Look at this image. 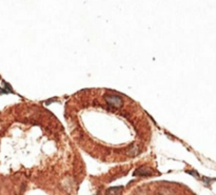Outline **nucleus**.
<instances>
[{
    "mask_svg": "<svg viewBox=\"0 0 216 195\" xmlns=\"http://www.w3.org/2000/svg\"><path fill=\"white\" fill-rule=\"evenodd\" d=\"M105 100L108 101L109 105L113 107H120L123 103L122 98L116 94H108L105 96Z\"/></svg>",
    "mask_w": 216,
    "mask_h": 195,
    "instance_id": "nucleus-1",
    "label": "nucleus"
},
{
    "mask_svg": "<svg viewBox=\"0 0 216 195\" xmlns=\"http://www.w3.org/2000/svg\"><path fill=\"white\" fill-rule=\"evenodd\" d=\"M152 173H153V170H152V169H150L149 167H146V166H143V167L136 169L135 172H134V175H135V176H149V175H152Z\"/></svg>",
    "mask_w": 216,
    "mask_h": 195,
    "instance_id": "nucleus-2",
    "label": "nucleus"
},
{
    "mask_svg": "<svg viewBox=\"0 0 216 195\" xmlns=\"http://www.w3.org/2000/svg\"><path fill=\"white\" fill-rule=\"evenodd\" d=\"M122 190H123V187H121V186L109 188V189L105 191V195H121Z\"/></svg>",
    "mask_w": 216,
    "mask_h": 195,
    "instance_id": "nucleus-3",
    "label": "nucleus"
}]
</instances>
